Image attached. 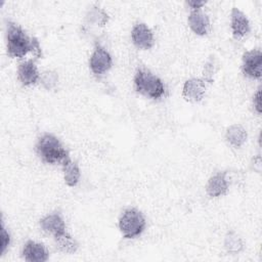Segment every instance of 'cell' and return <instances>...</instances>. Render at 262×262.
I'll return each instance as SVG.
<instances>
[{"mask_svg": "<svg viewBox=\"0 0 262 262\" xmlns=\"http://www.w3.org/2000/svg\"><path fill=\"white\" fill-rule=\"evenodd\" d=\"M36 150L42 161L47 164H62L70 159L67 149L58 138L50 133H45L38 139Z\"/></svg>", "mask_w": 262, "mask_h": 262, "instance_id": "cell-1", "label": "cell"}, {"mask_svg": "<svg viewBox=\"0 0 262 262\" xmlns=\"http://www.w3.org/2000/svg\"><path fill=\"white\" fill-rule=\"evenodd\" d=\"M7 52L12 57L21 58L28 52L33 51L34 38H30L17 25L9 23L6 30Z\"/></svg>", "mask_w": 262, "mask_h": 262, "instance_id": "cell-2", "label": "cell"}, {"mask_svg": "<svg viewBox=\"0 0 262 262\" xmlns=\"http://www.w3.org/2000/svg\"><path fill=\"white\" fill-rule=\"evenodd\" d=\"M134 87L137 92L151 99H159L165 93L163 81L150 72L139 69L134 76Z\"/></svg>", "mask_w": 262, "mask_h": 262, "instance_id": "cell-3", "label": "cell"}, {"mask_svg": "<svg viewBox=\"0 0 262 262\" xmlns=\"http://www.w3.org/2000/svg\"><path fill=\"white\" fill-rule=\"evenodd\" d=\"M146 225L144 216L137 209H127L119 219V229L124 237L134 238L142 233Z\"/></svg>", "mask_w": 262, "mask_h": 262, "instance_id": "cell-4", "label": "cell"}, {"mask_svg": "<svg viewBox=\"0 0 262 262\" xmlns=\"http://www.w3.org/2000/svg\"><path fill=\"white\" fill-rule=\"evenodd\" d=\"M243 73L251 79H260L262 74V53L259 49L246 51L243 55Z\"/></svg>", "mask_w": 262, "mask_h": 262, "instance_id": "cell-5", "label": "cell"}, {"mask_svg": "<svg viewBox=\"0 0 262 262\" xmlns=\"http://www.w3.org/2000/svg\"><path fill=\"white\" fill-rule=\"evenodd\" d=\"M113 63L111 54L103 47L97 46L89 59V67L93 74L102 75L107 72Z\"/></svg>", "mask_w": 262, "mask_h": 262, "instance_id": "cell-6", "label": "cell"}, {"mask_svg": "<svg viewBox=\"0 0 262 262\" xmlns=\"http://www.w3.org/2000/svg\"><path fill=\"white\" fill-rule=\"evenodd\" d=\"M131 39L134 45L140 49H150L155 43L152 31L143 23H138L133 26Z\"/></svg>", "mask_w": 262, "mask_h": 262, "instance_id": "cell-7", "label": "cell"}, {"mask_svg": "<svg viewBox=\"0 0 262 262\" xmlns=\"http://www.w3.org/2000/svg\"><path fill=\"white\" fill-rule=\"evenodd\" d=\"M206 94V84L202 79L191 78L184 82L182 87V96L190 102L201 101Z\"/></svg>", "mask_w": 262, "mask_h": 262, "instance_id": "cell-8", "label": "cell"}, {"mask_svg": "<svg viewBox=\"0 0 262 262\" xmlns=\"http://www.w3.org/2000/svg\"><path fill=\"white\" fill-rule=\"evenodd\" d=\"M23 257L30 262H44L49 258V253L43 244L28 241L23 248Z\"/></svg>", "mask_w": 262, "mask_h": 262, "instance_id": "cell-9", "label": "cell"}, {"mask_svg": "<svg viewBox=\"0 0 262 262\" xmlns=\"http://www.w3.org/2000/svg\"><path fill=\"white\" fill-rule=\"evenodd\" d=\"M230 28L235 38H243L250 32V21L247 15L236 7L231 10Z\"/></svg>", "mask_w": 262, "mask_h": 262, "instance_id": "cell-10", "label": "cell"}, {"mask_svg": "<svg viewBox=\"0 0 262 262\" xmlns=\"http://www.w3.org/2000/svg\"><path fill=\"white\" fill-rule=\"evenodd\" d=\"M188 25L191 31L199 35L204 36L209 32L210 20L208 15L202 9H190L188 15Z\"/></svg>", "mask_w": 262, "mask_h": 262, "instance_id": "cell-11", "label": "cell"}, {"mask_svg": "<svg viewBox=\"0 0 262 262\" xmlns=\"http://www.w3.org/2000/svg\"><path fill=\"white\" fill-rule=\"evenodd\" d=\"M229 186V180L225 172H218L213 175L207 184V193L212 198L221 196L226 193Z\"/></svg>", "mask_w": 262, "mask_h": 262, "instance_id": "cell-12", "label": "cell"}, {"mask_svg": "<svg viewBox=\"0 0 262 262\" xmlns=\"http://www.w3.org/2000/svg\"><path fill=\"white\" fill-rule=\"evenodd\" d=\"M17 77L25 86L34 85L40 80V75L33 60H26L19 63L17 68Z\"/></svg>", "mask_w": 262, "mask_h": 262, "instance_id": "cell-13", "label": "cell"}, {"mask_svg": "<svg viewBox=\"0 0 262 262\" xmlns=\"http://www.w3.org/2000/svg\"><path fill=\"white\" fill-rule=\"evenodd\" d=\"M40 226L45 232L50 233L53 236L59 235L66 231L64 220L57 213L49 214L43 217L40 221Z\"/></svg>", "mask_w": 262, "mask_h": 262, "instance_id": "cell-14", "label": "cell"}, {"mask_svg": "<svg viewBox=\"0 0 262 262\" xmlns=\"http://www.w3.org/2000/svg\"><path fill=\"white\" fill-rule=\"evenodd\" d=\"M247 136L246 129L238 124L229 126L225 133L226 140L234 147H241L246 142Z\"/></svg>", "mask_w": 262, "mask_h": 262, "instance_id": "cell-15", "label": "cell"}, {"mask_svg": "<svg viewBox=\"0 0 262 262\" xmlns=\"http://www.w3.org/2000/svg\"><path fill=\"white\" fill-rule=\"evenodd\" d=\"M62 171H63V178H64V182L69 185V186H75L80 179L81 173H80V169L78 167V165L73 162L70 159H68L67 161H64L62 164Z\"/></svg>", "mask_w": 262, "mask_h": 262, "instance_id": "cell-16", "label": "cell"}, {"mask_svg": "<svg viewBox=\"0 0 262 262\" xmlns=\"http://www.w3.org/2000/svg\"><path fill=\"white\" fill-rule=\"evenodd\" d=\"M54 239L58 250L66 254H73L78 249V244L76 239L67 231H64L59 235L54 236Z\"/></svg>", "mask_w": 262, "mask_h": 262, "instance_id": "cell-17", "label": "cell"}, {"mask_svg": "<svg viewBox=\"0 0 262 262\" xmlns=\"http://www.w3.org/2000/svg\"><path fill=\"white\" fill-rule=\"evenodd\" d=\"M224 247L228 253L237 254L243 250L244 244H243L242 238L235 232L230 231L225 236Z\"/></svg>", "mask_w": 262, "mask_h": 262, "instance_id": "cell-18", "label": "cell"}, {"mask_svg": "<svg viewBox=\"0 0 262 262\" xmlns=\"http://www.w3.org/2000/svg\"><path fill=\"white\" fill-rule=\"evenodd\" d=\"M86 18L89 23L96 26H104L108 20V15L102 9L98 7H92L88 11Z\"/></svg>", "mask_w": 262, "mask_h": 262, "instance_id": "cell-19", "label": "cell"}, {"mask_svg": "<svg viewBox=\"0 0 262 262\" xmlns=\"http://www.w3.org/2000/svg\"><path fill=\"white\" fill-rule=\"evenodd\" d=\"M58 82V76L53 71H45L40 76V83L46 90H52L55 88Z\"/></svg>", "mask_w": 262, "mask_h": 262, "instance_id": "cell-20", "label": "cell"}, {"mask_svg": "<svg viewBox=\"0 0 262 262\" xmlns=\"http://www.w3.org/2000/svg\"><path fill=\"white\" fill-rule=\"evenodd\" d=\"M1 245H0V255H3L6 251V249L8 248L9 244H10V234L9 232L6 230L4 223H1Z\"/></svg>", "mask_w": 262, "mask_h": 262, "instance_id": "cell-21", "label": "cell"}, {"mask_svg": "<svg viewBox=\"0 0 262 262\" xmlns=\"http://www.w3.org/2000/svg\"><path fill=\"white\" fill-rule=\"evenodd\" d=\"M253 104H254V107L256 110V112L258 114H261V111H262V106H261V90L258 89L257 92L254 94V97H253Z\"/></svg>", "mask_w": 262, "mask_h": 262, "instance_id": "cell-22", "label": "cell"}, {"mask_svg": "<svg viewBox=\"0 0 262 262\" xmlns=\"http://www.w3.org/2000/svg\"><path fill=\"white\" fill-rule=\"evenodd\" d=\"M186 3L190 7V9H201L206 4L205 1H200V0H190V1H187Z\"/></svg>", "mask_w": 262, "mask_h": 262, "instance_id": "cell-23", "label": "cell"}]
</instances>
